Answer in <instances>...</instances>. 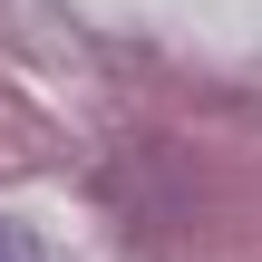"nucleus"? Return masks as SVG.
<instances>
[{
    "label": "nucleus",
    "instance_id": "nucleus-1",
    "mask_svg": "<svg viewBox=\"0 0 262 262\" xmlns=\"http://www.w3.org/2000/svg\"><path fill=\"white\" fill-rule=\"evenodd\" d=\"M0 262H39V243H29L19 224H0Z\"/></svg>",
    "mask_w": 262,
    "mask_h": 262
}]
</instances>
